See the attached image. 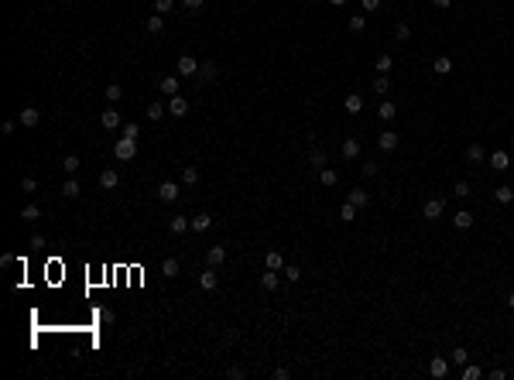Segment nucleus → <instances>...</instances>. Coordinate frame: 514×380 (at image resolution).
<instances>
[{
	"label": "nucleus",
	"mask_w": 514,
	"mask_h": 380,
	"mask_svg": "<svg viewBox=\"0 0 514 380\" xmlns=\"http://www.w3.org/2000/svg\"><path fill=\"white\" fill-rule=\"evenodd\" d=\"M117 185H120V175H117L114 168L99 171V189H117Z\"/></svg>",
	"instance_id": "10"
},
{
	"label": "nucleus",
	"mask_w": 514,
	"mask_h": 380,
	"mask_svg": "<svg viewBox=\"0 0 514 380\" xmlns=\"http://www.w3.org/2000/svg\"><path fill=\"white\" fill-rule=\"evenodd\" d=\"M38 120H41V113L35 106H24L21 110V127H38Z\"/></svg>",
	"instance_id": "11"
},
{
	"label": "nucleus",
	"mask_w": 514,
	"mask_h": 380,
	"mask_svg": "<svg viewBox=\"0 0 514 380\" xmlns=\"http://www.w3.org/2000/svg\"><path fill=\"white\" fill-rule=\"evenodd\" d=\"M453 192H456L459 199H466V195H473V192H470V182H456V189H453Z\"/></svg>",
	"instance_id": "46"
},
{
	"label": "nucleus",
	"mask_w": 514,
	"mask_h": 380,
	"mask_svg": "<svg viewBox=\"0 0 514 380\" xmlns=\"http://www.w3.org/2000/svg\"><path fill=\"white\" fill-rule=\"evenodd\" d=\"M210 226H213V216H210V212H199V216H192V229H195V233H206Z\"/></svg>",
	"instance_id": "16"
},
{
	"label": "nucleus",
	"mask_w": 514,
	"mask_h": 380,
	"mask_svg": "<svg viewBox=\"0 0 514 380\" xmlns=\"http://www.w3.org/2000/svg\"><path fill=\"white\" fill-rule=\"evenodd\" d=\"M367 28V21H363V14H357V18H350V31H363Z\"/></svg>",
	"instance_id": "45"
},
{
	"label": "nucleus",
	"mask_w": 514,
	"mask_h": 380,
	"mask_svg": "<svg viewBox=\"0 0 514 380\" xmlns=\"http://www.w3.org/2000/svg\"><path fill=\"white\" fill-rule=\"evenodd\" d=\"M261 288H264V291H274V288H278V271H264V274H261Z\"/></svg>",
	"instance_id": "29"
},
{
	"label": "nucleus",
	"mask_w": 514,
	"mask_h": 380,
	"mask_svg": "<svg viewBox=\"0 0 514 380\" xmlns=\"http://www.w3.org/2000/svg\"><path fill=\"white\" fill-rule=\"evenodd\" d=\"M120 96H124V89H120L117 82H110V86H107V99H110V103H117Z\"/></svg>",
	"instance_id": "43"
},
{
	"label": "nucleus",
	"mask_w": 514,
	"mask_h": 380,
	"mask_svg": "<svg viewBox=\"0 0 514 380\" xmlns=\"http://www.w3.org/2000/svg\"><path fill=\"white\" fill-rule=\"evenodd\" d=\"M312 168L319 171V168H326V154L319 151V148H312Z\"/></svg>",
	"instance_id": "40"
},
{
	"label": "nucleus",
	"mask_w": 514,
	"mask_h": 380,
	"mask_svg": "<svg viewBox=\"0 0 514 380\" xmlns=\"http://www.w3.org/2000/svg\"><path fill=\"white\" fill-rule=\"evenodd\" d=\"M62 171H65V175H76V171H79V158H76V154H65V158H62Z\"/></svg>",
	"instance_id": "31"
},
{
	"label": "nucleus",
	"mask_w": 514,
	"mask_h": 380,
	"mask_svg": "<svg viewBox=\"0 0 514 380\" xmlns=\"http://www.w3.org/2000/svg\"><path fill=\"white\" fill-rule=\"evenodd\" d=\"M144 113H148V120H154V123H158V120H161V116L168 113V106H165V103H151V106H148V110H144Z\"/></svg>",
	"instance_id": "26"
},
{
	"label": "nucleus",
	"mask_w": 514,
	"mask_h": 380,
	"mask_svg": "<svg viewBox=\"0 0 514 380\" xmlns=\"http://www.w3.org/2000/svg\"><path fill=\"white\" fill-rule=\"evenodd\" d=\"M168 113H171V116H185V113H189V103H185V96H171V99H168Z\"/></svg>",
	"instance_id": "9"
},
{
	"label": "nucleus",
	"mask_w": 514,
	"mask_h": 380,
	"mask_svg": "<svg viewBox=\"0 0 514 380\" xmlns=\"http://www.w3.org/2000/svg\"><path fill=\"white\" fill-rule=\"evenodd\" d=\"M216 285H220L216 267H210V271H202V274H199V288H202V291H216Z\"/></svg>",
	"instance_id": "6"
},
{
	"label": "nucleus",
	"mask_w": 514,
	"mask_h": 380,
	"mask_svg": "<svg viewBox=\"0 0 514 380\" xmlns=\"http://www.w3.org/2000/svg\"><path fill=\"white\" fill-rule=\"evenodd\" d=\"M329 4H333V7H343V4H346V0H329Z\"/></svg>",
	"instance_id": "54"
},
{
	"label": "nucleus",
	"mask_w": 514,
	"mask_h": 380,
	"mask_svg": "<svg viewBox=\"0 0 514 380\" xmlns=\"http://www.w3.org/2000/svg\"><path fill=\"white\" fill-rule=\"evenodd\" d=\"M99 123H103V131H117V127H120V113H117V110H103Z\"/></svg>",
	"instance_id": "12"
},
{
	"label": "nucleus",
	"mask_w": 514,
	"mask_h": 380,
	"mask_svg": "<svg viewBox=\"0 0 514 380\" xmlns=\"http://www.w3.org/2000/svg\"><path fill=\"white\" fill-rule=\"evenodd\" d=\"M432 4H436L439 11H446V7H449V4H453V0H432Z\"/></svg>",
	"instance_id": "52"
},
{
	"label": "nucleus",
	"mask_w": 514,
	"mask_h": 380,
	"mask_svg": "<svg viewBox=\"0 0 514 380\" xmlns=\"http://www.w3.org/2000/svg\"><path fill=\"white\" fill-rule=\"evenodd\" d=\"M319 182H323L326 189H333V185L340 182V175H336V168H319Z\"/></svg>",
	"instance_id": "22"
},
{
	"label": "nucleus",
	"mask_w": 514,
	"mask_h": 380,
	"mask_svg": "<svg viewBox=\"0 0 514 380\" xmlns=\"http://www.w3.org/2000/svg\"><path fill=\"white\" fill-rule=\"evenodd\" d=\"M507 305H511V308H514V291H511V295H507Z\"/></svg>",
	"instance_id": "55"
},
{
	"label": "nucleus",
	"mask_w": 514,
	"mask_h": 380,
	"mask_svg": "<svg viewBox=\"0 0 514 380\" xmlns=\"http://www.w3.org/2000/svg\"><path fill=\"white\" fill-rule=\"evenodd\" d=\"M21 189H24V192H35V189H38V178H31V175H28V178H21Z\"/></svg>",
	"instance_id": "47"
},
{
	"label": "nucleus",
	"mask_w": 514,
	"mask_h": 380,
	"mask_svg": "<svg viewBox=\"0 0 514 380\" xmlns=\"http://www.w3.org/2000/svg\"><path fill=\"white\" fill-rule=\"evenodd\" d=\"M151 35H158V31H165V21H161V14H154V18H148V24H144Z\"/></svg>",
	"instance_id": "34"
},
{
	"label": "nucleus",
	"mask_w": 514,
	"mask_h": 380,
	"mask_svg": "<svg viewBox=\"0 0 514 380\" xmlns=\"http://www.w3.org/2000/svg\"><path fill=\"white\" fill-rule=\"evenodd\" d=\"M189 226H192V219H185V216H171V223H168V229L175 233V236H182Z\"/></svg>",
	"instance_id": "18"
},
{
	"label": "nucleus",
	"mask_w": 514,
	"mask_h": 380,
	"mask_svg": "<svg viewBox=\"0 0 514 380\" xmlns=\"http://www.w3.org/2000/svg\"><path fill=\"white\" fill-rule=\"evenodd\" d=\"M398 144H401V137H398L394 131L377 134V148H381V151H398Z\"/></svg>",
	"instance_id": "4"
},
{
	"label": "nucleus",
	"mask_w": 514,
	"mask_h": 380,
	"mask_svg": "<svg viewBox=\"0 0 514 380\" xmlns=\"http://www.w3.org/2000/svg\"><path fill=\"white\" fill-rule=\"evenodd\" d=\"M429 370H432V377H446V370H449V363L442 360V356H432V363H429Z\"/></svg>",
	"instance_id": "28"
},
{
	"label": "nucleus",
	"mask_w": 514,
	"mask_h": 380,
	"mask_svg": "<svg viewBox=\"0 0 514 380\" xmlns=\"http://www.w3.org/2000/svg\"><path fill=\"white\" fill-rule=\"evenodd\" d=\"M199 76L213 79V76H216V62H202V65H199Z\"/></svg>",
	"instance_id": "38"
},
{
	"label": "nucleus",
	"mask_w": 514,
	"mask_h": 380,
	"mask_svg": "<svg viewBox=\"0 0 514 380\" xmlns=\"http://www.w3.org/2000/svg\"><path fill=\"white\" fill-rule=\"evenodd\" d=\"M343 106H346V113H360V110H363V96L360 93H350L346 99H343Z\"/></svg>",
	"instance_id": "15"
},
{
	"label": "nucleus",
	"mask_w": 514,
	"mask_h": 380,
	"mask_svg": "<svg viewBox=\"0 0 514 380\" xmlns=\"http://www.w3.org/2000/svg\"><path fill=\"white\" fill-rule=\"evenodd\" d=\"M285 278H288V281H291V285H295V281H302V267H298V264L285 267Z\"/></svg>",
	"instance_id": "37"
},
{
	"label": "nucleus",
	"mask_w": 514,
	"mask_h": 380,
	"mask_svg": "<svg viewBox=\"0 0 514 380\" xmlns=\"http://www.w3.org/2000/svg\"><path fill=\"white\" fill-rule=\"evenodd\" d=\"M466 360H470V353H466L463 346H456V349H453V363H456V366H466Z\"/></svg>",
	"instance_id": "36"
},
{
	"label": "nucleus",
	"mask_w": 514,
	"mask_h": 380,
	"mask_svg": "<svg viewBox=\"0 0 514 380\" xmlns=\"http://www.w3.org/2000/svg\"><path fill=\"white\" fill-rule=\"evenodd\" d=\"M175 7V0H154V14H168Z\"/></svg>",
	"instance_id": "42"
},
{
	"label": "nucleus",
	"mask_w": 514,
	"mask_h": 380,
	"mask_svg": "<svg viewBox=\"0 0 514 380\" xmlns=\"http://www.w3.org/2000/svg\"><path fill=\"white\" fill-rule=\"evenodd\" d=\"M494 199L500 202V206H511V202H514V189H511V185H500V189L494 192Z\"/></svg>",
	"instance_id": "23"
},
{
	"label": "nucleus",
	"mask_w": 514,
	"mask_h": 380,
	"mask_svg": "<svg viewBox=\"0 0 514 380\" xmlns=\"http://www.w3.org/2000/svg\"><path fill=\"white\" fill-rule=\"evenodd\" d=\"M394 38H398V41H408V38H412V28H408V24H398V28H394Z\"/></svg>",
	"instance_id": "44"
},
{
	"label": "nucleus",
	"mask_w": 514,
	"mask_h": 380,
	"mask_svg": "<svg viewBox=\"0 0 514 380\" xmlns=\"http://www.w3.org/2000/svg\"><path fill=\"white\" fill-rule=\"evenodd\" d=\"M114 154H117V161H134V154H137V137H120L114 144Z\"/></svg>",
	"instance_id": "1"
},
{
	"label": "nucleus",
	"mask_w": 514,
	"mask_h": 380,
	"mask_svg": "<svg viewBox=\"0 0 514 380\" xmlns=\"http://www.w3.org/2000/svg\"><path fill=\"white\" fill-rule=\"evenodd\" d=\"M195 182H199V168H195V165H185V168H182V185L192 189Z\"/></svg>",
	"instance_id": "24"
},
{
	"label": "nucleus",
	"mask_w": 514,
	"mask_h": 380,
	"mask_svg": "<svg viewBox=\"0 0 514 380\" xmlns=\"http://www.w3.org/2000/svg\"><path fill=\"white\" fill-rule=\"evenodd\" d=\"M490 168H494V171H507V168H511V154H507V151H494V154H490Z\"/></svg>",
	"instance_id": "8"
},
{
	"label": "nucleus",
	"mask_w": 514,
	"mask_h": 380,
	"mask_svg": "<svg viewBox=\"0 0 514 380\" xmlns=\"http://www.w3.org/2000/svg\"><path fill=\"white\" fill-rule=\"evenodd\" d=\"M175 69H178V76L189 79V76H195V72H199V62H195L192 55H182L178 62H175Z\"/></svg>",
	"instance_id": "3"
},
{
	"label": "nucleus",
	"mask_w": 514,
	"mask_h": 380,
	"mask_svg": "<svg viewBox=\"0 0 514 380\" xmlns=\"http://www.w3.org/2000/svg\"><path fill=\"white\" fill-rule=\"evenodd\" d=\"M178 271H182L178 257H165V264H161V274H165V278H178Z\"/></svg>",
	"instance_id": "20"
},
{
	"label": "nucleus",
	"mask_w": 514,
	"mask_h": 380,
	"mask_svg": "<svg viewBox=\"0 0 514 380\" xmlns=\"http://www.w3.org/2000/svg\"><path fill=\"white\" fill-rule=\"evenodd\" d=\"M453 226H456V229H470V226H473V212L459 209L456 216H453Z\"/></svg>",
	"instance_id": "19"
},
{
	"label": "nucleus",
	"mask_w": 514,
	"mask_h": 380,
	"mask_svg": "<svg viewBox=\"0 0 514 380\" xmlns=\"http://www.w3.org/2000/svg\"><path fill=\"white\" fill-rule=\"evenodd\" d=\"M466 158H470L473 165H480V161L487 158V151H483V144H470V148H466Z\"/></svg>",
	"instance_id": "30"
},
{
	"label": "nucleus",
	"mask_w": 514,
	"mask_h": 380,
	"mask_svg": "<svg viewBox=\"0 0 514 380\" xmlns=\"http://www.w3.org/2000/svg\"><path fill=\"white\" fill-rule=\"evenodd\" d=\"M158 89L165 96H178V76H165L161 82H158Z\"/></svg>",
	"instance_id": "13"
},
{
	"label": "nucleus",
	"mask_w": 514,
	"mask_h": 380,
	"mask_svg": "<svg viewBox=\"0 0 514 380\" xmlns=\"http://www.w3.org/2000/svg\"><path fill=\"white\" fill-rule=\"evenodd\" d=\"M449 69H453V58L449 55H439L436 62H432V72H436V76H446Z\"/></svg>",
	"instance_id": "21"
},
{
	"label": "nucleus",
	"mask_w": 514,
	"mask_h": 380,
	"mask_svg": "<svg viewBox=\"0 0 514 380\" xmlns=\"http://www.w3.org/2000/svg\"><path fill=\"white\" fill-rule=\"evenodd\" d=\"M79 192H82V189H79L76 178H69V182L62 185V195H65V199H79Z\"/></svg>",
	"instance_id": "33"
},
{
	"label": "nucleus",
	"mask_w": 514,
	"mask_h": 380,
	"mask_svg": "<svg viewBox=\"0 0 514 380\" xmlns=\"http://www.w3.org/2000/svg\"><path fill=\"white\" fill-rule=\"evenodd\" d=\"M480 377V366H463V380H476Z\"/></svg>",
	"instance_id": "49"
},
{
	"label": "nucleus",
	"mask_w": 514,
	"mask_h": 380,
	"mask_svg": "<svg viewBox=\"0 0 514 380\" xmlns=\"http://www.w3.org/2000/svg\"><path fill=\"white\" fill-rule=\"evenodd\" d=\"M387 89H391V79H387V76H377V79H374V93H377V96H384Z\"/></svg>",
	"instance_id": "35"
},
{
	"label": "nucleus",
	"mask_w": 514,
	"mask_h": 380,
	"mask_svg": "<svg viewBox=\"0 0 514 380\" xmlns=\"http://www.w3.org/2000/svg\"><path fill=\"white\" fill-rule=\"evenodd\" d=\"M182 4H185V7H192V11H195V7H202V0H182Z\"/></svg>",
	"instance_id": "53"
},
{
	"label": "nucleus",
	"mask_w": 514,
	"mask_h": 380,
	"mask_svg": "<svg viewBox=\"0 0 514 380\" xmlns=\"http://www.w3.org/2000/svg\"><path fill=\"white\" fill-rule=\"evenodd\" d=\"M38 216H41L38 206H24V209H21V219H28V223H31V219H38Z\"/></svg>",
	"instance_id": "39"
},
{
	"label": "nucleus",
	"mask_w": 514,
	"mask_h": 380,
	"mask_svg": "<svg viewBox=\"0 0 514 380\" xmlns=\"http://www.w3.org/2000/svg\"><path fill=\"white\" fill-rule=\"evenodd\" d=\"M340 151H343V158H346V161H357V158H360V141H357V137L343 141V148H340Z\"/></svg>",
	"instance_id": "7"
},
{
	"label": "nucleus",
	"mask_w": 514,
	"mask_h": 380,
	"mask_svg": "<svg viewBox=\"0 0 514 380\" xmlns=\"http://www.w3.org/2000/svg\"><path fill=\"white\" fill-rule=\"evenodd\" d=\"M206 261H210V267H220L227 261V247H210L206 250Z\"/></svg>",
	"instance_id": "14"
},
{
	"label": "nucleus",
	"mask_w": 514,
	"mask_h": 380,
	"mask_svg": "<svg viewBox=\"0 0 514 380\" xmlns=\"http://www.w3.org/2000/svg\"><path fill=\"white\" fill-rule=\"evenodd\" d=\"M99 322L110 325V322H114V312H110V308H103V312H99Z\"/></svg>",
	"instance_id": "51"
},
{
	"label": "nucleus",
	"mask_w": 514,
	"mask_h": 380,
	"mask_svg": "<svg viewBox=\"0 0 514 380\" xmlns=\"http://www.w3.org/2000/svg\"><path fill=\"white\" fill-rule=\"evenodd\" d=\"M442 209H446V202H442V199H429V202L422 206V216H425V219H439V216H442Z\"/></svg>",
	"instance_id": "5"
},
{
	"label": "nucleus",
	"mask_w": 514,
	"mask_h": 380,
	"mask_svg": "<svg viewBox=\"0 0 514 380\" xmlns=\"http://www.w3.org/2000/svg\"><path fill=\"white\" fill-rule=\"evenodd\" d=\"M377 171H381V165H377V161H367V165H363V175H367V178H374Z\"/></svg>",
	"instance_id": "48"
},
{
	"label": "nucleus",
	"mask_w": 514,
	"mask_h": 380,
	"mask_svg": "<svg viewBox=\"0 0 514 380\" xmlns=\"http://www.w3.org/2000/svg\"><path fill=\"white\" fill-rule=\"evenodd\" d=\"M264 267L267 271H285V257H281L278 250H271V254L264 257Z\"/></svg>",
	"instance_id": "17"
},
{
	"label": "nucleus",
	"mask_w": 514,
	"mask_h": 380,
	"mask_svg": "<svg viewBox=\"0 0 514 380\" xmlns=\"http://www.w3.org/2000/svg\"><path fill=\"white\" fill-rule=\"evenodd\" d=\"M178 195H182L178 182H161V185H158V199H161V202H175Z\"/></svg>",
	"instance_id": "2"
},
{
	"label": "nucleus",
	"mask_w": 514,
	"mask_h": 380,
	"mask_svg": "<svg viewBox=\"0 0 514 380\" xmlns=\"http://www.w3.org/2000/svg\"><path fill=\"white\" fill-rule=\"evenodd\" d=\"M391 65H394V62H391V55H381V58H377V72H381V76H387V72H391Z\"/></svg>",
	"instance_id": "41"
},
{
	"label": "nucleus",
	"mask_w": 514,
	"mask_h": 380,
	"mask_svg": "<svg viewBox=\"0 0 514 380\" xmlns=\"http://www.w3.org/2000/svg\"><path fill=\"white\" fill-rule=\"evenodd\" d=\"M360 4H363V11H367V14H370V11H377V7H381V0H360Z\"/></svg>",
	"instance_id": "50"
},
{
	"label": "nucleus",
	"mask_w": 514,
	"mask_h": 380,
	"mask_svg": "<svg viewBox=\"0 0 514 380\" xmlns=\"http://www.w3.org/2000/svg\"><path fill=\"white\" fill-rule=\"evenodd\" d=\"M350 202H353L357 209H363V206L370 202V195H367V192H363V189H353V192H350Z\"/></svg>",
	"instance_id": "32"
},
{
	"label": "nucleus",
	"mask_w": 514,
	"mask_h": 380,
	"mask_svg": "<svg viewBox=\"0 0 514 380\" xmlns=\"http://www.w3.org/2000/svg\"><path fill=\"white\" fill-rule=\"evenodd\" d=\"M377 113H381V120H394V116H398V106H394L391 99H384L381 106H377Z\"/></svg>",
	"instance_id": "27"
},
{
	"label": "nucleus",
	"mask_w": 514,
	"mask_h": 380,
	"mask_svg": "<svg viewBox=\"0 0 514 380\" xmlns=\"http://www.w3.org/2000/svg\"><path fill=\"white\" fill-rule=\"evenodd\" d=\"M340 219H343V223H353V219H357V206H353L350 199L340 206Z\"/></svg>",
	"instance_id": "25"
}]
</instances>
